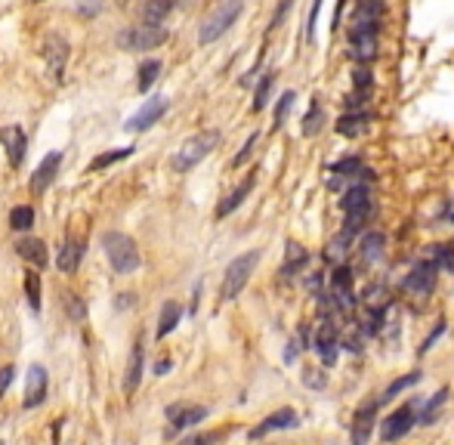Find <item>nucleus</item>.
Listing matches in <instances>:
<instances>
[{"label": "nucleus", "mask_w": 454, "mask_h": 445, "mask_svg": "<svg viewBox=\"0 0 454 445\" xmlns=\"http://www.w3.org/2000/svg\"><path fill=\"white\" fill-rule=\"evenodd\" d=\"M290 10H294V0H278L276 13H272V22H269V31L281 28V25H285V19H288V13H290Z\"/></svg>", "instance_id": "nucleus-43"}, {"label": "nucleus", "mask_w": 454, "mask_h": 445, "mask_svg": "<svg viewBox=\"0 0 454 445\" xmlns=\"http://www.w3.org/2000/svg\"><path fill=\"white\" fill-rule=\"evenodd\" d=\"M10 226L16 229V232H28V229L34 226V208H28V204H19V208H13Z\"/></svg>", "instance_id": "nucleus-37"}, {"label": "nucleus", "mask_w": 454, "mask_h": 445, "mask_svg": "<svg viewBox=\"0 0 454 445\" xmlns=\"http://www.w3.org/2000/svg\"><path fill=\"white\" fill-rule=\"evenodd\" d=\"M256 263H260V251H247L242 257H235L232 263L226 266V276H222V285H220V300H235L238 294L247 288V281H251Z\"/></svg>", "instance_id": "nucleus-4"}, {"label": "nucleus", "mask_w": 454, "mask_h": 445, "mask_svg": "<svg viewBox=\"0 0 454 445\" xmlns=\"http://www.w3.org/2000/svg\"><path fill=\"white\" fill-rule=\"evenodd\" d=\"M25 297H28L31 312L40 310V276L38 272H25Z\"/></svg>", "instance_id": "nucleus-38"}, {"label": "nucleus", "mask_w": 454, "mask_h": 445, "mask_svg": "<svg viewBox=\"0 0 454 445\" xmlns=\"http://www.w3.org/2000/svg\"><path fill=\"white\" fill-rule=\"evenodd\" d=\"M170 365H174V362H170V359H158V365H155V374H167V371H170Z\"/></svg>", "instance_id": "nucleus-54"}, {"label": "nucleus", "mask_w": 454, "mask_h": 445, "mask_svg": "<svg viewBox=\"0 0 454 445\" xmlns=\"http://www.w3.org/2000/svg\"><path fill=\"white\" fill-rule=\"evenodd\" d=\"M383 251H387V235H383V232H365L362 242H358V247H356L358 266H362V269L377 266V260L383 257Z\"/></svg>", "instance_id": "nucleus-17"}, {"label": "nucleus", "mask_w": 454, "mask_h": 445, "mask_svg": "<svg viewBox=\"0 0 454 445\" xmlns=\"http://www.w3.org/2000/svg\"><path fill=\"white\" fill-rule=\"evenodd\" d=\"M383 22V4L380 0H358L353 10V28H371L377 31Z\"/></svg>", "instance_id": "nucleus-20"}, {"label": "nucleus", "mask_w": 454, "mask_h": 445, "mask_svg": "<svg viewBox=\"0 0 454 445\" xmlns=\"http://www.w3.org/2000/svg\"><path fill=\"white\" fill-rule=\"evenodd\" d=\"M387 399H371L365 402V405L356 408L353 415V445H368V439H371V430H374V421H377V412H380V405Z\"/></svg>", "instance_id": "nucleus-11"}, {"label": "nucleus", "mask_w": 454, "mask_h": 445, "mask_svg": "<svg viewBox=\"0 0 454 445\" xmlns=\"http://www.w3.org/2000/svg\"><path fill=\"white\" fill-rule=\"evenodd\" d=\"M204 417H208V408H204V405H192V402H174V405H167L170 433H176V430H188V427L201 424Z\"/></svg>", "instance_id": "nucleus-14"}, {"label": "nucleus", "mask_w": 454, "mask_h": 445, "mask_svg": "<svg viewBox=\"0 0 454 445\" xmlns=\"http://www.w3.org/2000/svg\"><path fill=\"white\" fill-rule=\"evenodd\" d=\"M312 349L319 353L322 359V365H334L337 362V356H340V331H337V322H331V319H324L322 322V328L315 331V340H312Z\"/></svg>", "instance_id": "nucleus-9"}, {"label": "nucleus", "mask_w": 454, "mask_h": 445, "mask_svg": "<svg viewBox=\"0 0 454 445\" xmlns=\"http://www.w3.org/2000/svg\"><path fill=\"white\" fill-rule=\"evenodd\" d=\"M244 13V0H222V4H217V10L208 13V19L201 22L198 28V44L208 47V44H217V40L226 34L232 25L242 19Z\"/></svg>", "instance_id": "nucleus-2"}, {"label": "nucleus", "mask_w": 454, "mask_h": 445, "mask_svg": "<svg viewBox=\"0 0 454 445\" xmlns=\"http://www.w3.org/2000/svg\"><path fill=\"white\" fill-rule=\"evenodd\" d=\"M78 13L84 16V19H90V16L102 13V0H81V4H78Z\"/></svg>", "instance_id": "nucleus-49"}, {"label": "nucleus", "mask_w": 454, "mask_h": 445, "mask_svg": "<svg viewBox=\"0 0 454 445\" xmlns=\"http://www.w3.org/2000/svg\"><path fill=\"white\" fill-rule=\"evenodd\" d=\"M417 424V417H414V402H408V405H402L396 408L387 421L380 424V436H383V442H399L402 436H408L411 433V427Z\"/></svg>", "instance_id": "nucleus-10"}, {"label": "nucleus", "mask_w": 454, "mask_h": 445, "mask_svg": "<svg viewBox=\"0 0 454 445\" xmlns=\"http://www.w3.org/2000/svg\"><path fill=\"white\" fill-rule=\"evenodd\" d=\"M102 251H106L111 269H115L118 276H130V272L140 269V247H136L130 235L118 232V229L102 232Z\"/></svg>", "instance_id": "nucleus-1"}, {"label": "nucleus", "mask_w": 454, "mask_h": 445, "mask_svg": "<svg viewBox=\"0 0 454 445\" xmlns=\"http://www.w3.org/2000/svg\"><path fill=\"white\" fill-rule=\"evenodd\" d=\"M59 167H62V152H50V155H44V161H40L38 170L31 174V183H28L31 195H44L50 186H53Z\"/></svg>", "instance_id": "nucleus-16"}, {"label": "nucleus", "mask_w": 454, "mask_h": 445, "mask_svg": "<svg viewBox=\"0 0 454 445\" xmlns=\"http://www.w3.org/2000/svg\"><path fill=\"white\" fill-rule=\"evenodd\" d=\"M349 56L356 65H371L380 56V38L371 28H353L349 31Z\"/></svg>", "instance_id": "nucleus-8"}, {"label": "nucleus", "mask_w": 454, "mask_h": 445, "mask_svg": "<svg viewBox=\"0 0 454 445\" xmlns=\"http://www.w3.org/2000/svg\"><path fill=\"white\" fill-rule=\"evenodd\" d=\"M421 381V371H411V374H402V378H396L387 387V393H383V399H396L399 393H405L408 387H414V383Z\"/></svg>", "instance_id": "nucleus-39"}, {"label": "nucleus", "mask_w": 454, "mask_h": 445, "mask_svg": "<svg viewBox=\"0 0 454 445\" xmlns=\"http://www.w3.org/2000/svg\"><path fill=\"white\" fill-rule=\"evenodd\" d=\"M290 427H297V412L294 408H278V412H272L263 424H256L251 433V439H263V436L276 433V430H290Z\"/></svg>", "instance_id": "nucleus-18"}, {"label": "nucleus", "mask_w": 454, "mask_h": 445, "mask_svg": "<svg viewBox=\"0 0 454 445\" xmlns=\"http://www.w3.org/2000/svg\"><path fill=\"white\" fill-rule=\"evenodd\" d=\"M344 106H346V111H365V106H368V93H362V90L349 93V96L344 99Z\"/></svg>", "instance_id": "nucleus-46"}, {"label": "nucleus", "mask_w": 454, "mask_h": 445, "mask_svg": "<svg viewBox=\"0 0 454 445\" xmlns=\"http://www.w3.org/2000/svg\"><path fill=\"white\" fill-rule=\"evenodd\" d=\"M118 47L124 53H142V50H155L167 40V28L161 25H133V28L118 31Z\"/></svg>", "instance_id": "nucleus-5"}, {"label": "nucleus", "mask_w": 454, "mask_h": 445, "mask_svg": "<svg viewBox=\"0 0 454 445\" xmlns=\"http://www.w3.org/2000/svg\"><path fill=\"white\" fill-rule=\"evenodd\" d=\"M217 145H220V130H201V133H195L192 140H186L179 145V152L174 155L170 164H174L176 174H188V170L198 167Z\"/></svg>", "instance_id": "nucleus-3"}, {"label": "nucleus", "mask_w": 454, "mask_h": 445, "mask_svg": "<svg viewBox=\"0 0 454 445\" xmlns=\"http://www.w3.org/2000/svg\"><path fill=\"white\" fill-rule=\"evenodd\" d=\"M319 10H322V0H312L310 19H306V40H310V44H315V22H319Z\"/></svg>", "instance_id": "nucleus-45"}, {"label": "nucleus", "mask_w": 454, "mask_h": 445, "mask_svg": "<svg viewBox=\"0 0 454 445\" xmlns=\"http://www.w3.org/2000/svg\"><path fill=\"white\" fill-rule=\"evenodd\" d=\"M179 319H183V306H179L176 300H167L164 306H161V319H158V340H164L170 331H176Z\"/></svg>", "instance_id": "nucleus-28"}, {"label": "nucleus", "mask_w": 454, "mask_h": 445, "mask_svg": "<svg viewBox=\"0 0 454 445\" xmlns=\"http://www.w3.org/2000/svg\"><path fill=\"white\" fill-rule=\"evenodd\" d=\"M16 378V368L13 365H6V368H0V396H4L6 390H10V383Z\"/></svg>", "instance_id": "nucleus-51"}, {"label": "nucleus", "mask_w": 454, "mask_h": 445, "mask_svg": "<svg viewBox=\"0 0 454 445\" xmlns=\"http://www.w3.org/2000/svg\"><path fill=\"white\" fill-rule=\"evenodd\" d=\"M306 263H310V251H306L303 244H297V242H288V247H285V263H281V278L300 276V272L306 269Z\"/></svg>", "instance_id": "nucleus-24"}, {"label": "nucleus", "mask_w": 454, "mask_h": 445, "mask_svg": "<svg viewBox=\"0 0 454 445\" xmlns=\"http://www.w3.org/2000/svg\"><path fill=\"white\" fill-rule=\"evenodd\" d=\"M442 220H448V222H454V201H448L442 208Z\"/></svg>", "instance_id": "nucleus-55"}, {"label": "nucleus", "mask_w": 454, "mask_h": 445, "mask_svg": "<svg viewBox=\"0 0 454 445\" xmlns=\"http://www.w3.org/2000/svg\"><path fill=\"white\" fill-rule=\"evenodd\" d=\"M349 244H353V235H346L344 229H340V232L334 235L328 244H324V260H328V263H334V266H346Z\"/></svg>", "instance_id": "nucleus-27"}, {"label": "nucleus", "mask_w": 454, "mask_h": 445, "mask_svg": "<svg viewBox=\"0 0 454 445\" xmlns=\"http://www.w3.org/2000/svg\"><path fill=\"white\" fill-rule=\"evenodd\" d=\"M445 399H448V390L436 393V396L424 405V415H421V421H417V424H436V415H439V408L445 405Z\"/></svg>", "instance_id": "nucleus-40"}, {"label": "nucleus", "mask_w": 454, "mask_h": 445, "mask_svg": "<svg viewBox=\"0 0 454 445\" xmlns=\"http://www.w3.org/2000/svg\"><path fill=\"white\" fill-rule=\"evenodd\" d=\"M47 387H50V374H47V368L34 362V365L28 368V374H25V399H22V405H25V408H38V405H44V399H47Z\"/></svg>", "instance_id": "nucleus-12"}, {"label": "nucleus", "mask_w": 454, "mask_h": 445, "mask_svg": "<svg viewBox=\"0 0 454 445\" xmlns=\"http://www.w3.org/2000/svg\"><path fill=\"white\" fill-rule=\"evenodd\" d=\"M133 155V145H127V149H111V152H102V155H96L90 161V174H99V170H106L111 164H118V161H124V158H130Z\"/></svg>", "instance_id": "nucleus-32"}, {"label": "nucleus", "mask_w": 454, "mask_h": 445, "mask_svg": "<svg viewBox=\"0 0 454 445\" xmlns=\"http://www.w3.org/2000/svg\"><path fill=\"white\" fill-rule=\"evenodd\" d=\"M142 359H145V344H142V337H136L130 347V359H127V374H124L127 396L136 393V387H140V381H142Z\"/></svg>", "instance_id": "nucleus-21"}, {"label": "nucleus", "mask_w": 454, "mask_h": 445, "mask_svg": "<svg viewBox=\"0 0 454 445\" xmlns=\"http://www.w3.org/2000/svg\"><path fill=\"white\" fill-rule=\"evenodd\" d=\"M436 278H439V266L436 263H430L424 257L421 263H417L414 269L405 276V281H402V291H405L408 297H417V300H426V297L436 291Z\"/></svg>", "instance_id": "nucleus-6"}, {"label": "nucleus", "mask_w": 454, "mask_h": 445, "mask_svg": "<svg viewBox=\"0 0 454 445\" xmlns=\"http://www.w3.org/2000/svg\"><path fill=\"white\" fill-rule=\"evenodd\" d=\"M0 142H4L6 149V161H10V167H22L25 161V149H28V136L19 124H6L0 127Z\"/></svg>", "instance_id": "nucleus-15"}, {"label": "nucleus", "mask_w": 454, "mask_h": 445, "mask_svg": "<svg viewBox=\"0 0 454 445\" xmlns=\"http://www.w3.org/2000/svg\"><path fill=\"white\" fill-rule=\"evenodd\" d=\"M256 140H260V133H251V136H247V142H244V149H242V152H238V155L232 158V167H242V164H244V161H247V158H251V152H254V145H256Z\"/></svg>", "instance_id": "nucleus-47"}, {"label": "nucleus", "mask_w": 454, "mask_h": 445, "mask_svg": "<svg viewBox=\"0 0 454 445\" xmlns=\"http://www.w3.org/2000/svg\"><path fill=\"white\" fill-rule=\"evenodd\" d=\"M161 74V62L158 59H145V62L140 65V78H136V87H140V93H149L152 84L158 81Z\"/></svg>", "instance_id": "nucleus-33"}, {"label": "nucleus", "mask_w": 454, "mask_h": 445, "mask_svg": "<svg viewBox=\"0 0 454 445\" xmlns=\"http://www.w3.org/2000/svg\"><path fill=\"white\" fill-rule=\"evenodd\" d=\"M68 40L59 38V34H47L44 44H40V56H44V65H47V74L53 78V84H62L65 81V65H68Z\"/></svg>", "instance_id": "nucleus-7"}, {"label": "nucleus", "mask_w": 454, "mask_h": 445, "mask_svg": "<svg viewBox=\"0 0 454 445\" xmlns=\"http://www.w3.org/2000/svg\"><path fill=\"white\" fill-rule=\"evenodd\" d=\"M65 312L72 315L74 322H84V315H87V310H84L81 297L78 294H65Z\"/></svg>", "instance_id": "nucleus-44"}, {"label": "nucleus", "mask_w": 454, "mask_h": 445, "mask_svg": "<svg viewBox=\"0 0 454 445\" xmlns=\"http://www.w3.org/2000/svg\"><path fill=\"white\" fill-rule=\"evenodd\" d=\"M442 331H445V322L439 319V322H436V328H433V334H430V337H426V340H424V344H421V349H417V353H421V356H424V353H426V349H433V344H436V340H439V337H442Z\"/></svg>", "instance_id": "nucleus-50"}, {"label": "nucleus", "mask_w": 454, "mask_h": 445, "mask_svg": "<svg viewBox=\"0 0 454 445\" xmlns=\"http://www.w3.org/2000/svg\"><path fill=\"white\" fill-rule=\"evenodd\" d=\"M306 288H310V294H315V297L324 294V291H322V272H312V276L306 278Z\"/></svg>", "instance_id": "nucleus-52"}, {"label": "nucleus", "mask_w": 454, "mask_h": 445, "mask_svg": "<svg viewBox=\"0 0 454 445\" xmlns=\"http://www.w3.org/2000/svg\"><path fill=\"white\" fill-rule=\"evenodd\" d=\"M16 254H19L25 263L40 266V269L50 263V251H47V244L40 242V238H19V242H16Z\"/></svg>", "instance_id": "nucleus-23"}, {"label": "nucleus", "mask_w": 454, "mask_h": 445, "mask_svg": "<svg viewBox=\"0 0 454 445\" xmlns=\"http://www.w3.org/2000/svg\"><path fill=\"white\" fill-rule=\"evenodd\" d=\"M272 84H276V72H266L260 78V84H256V90H254V111H263L266 108V102H269V93H272Z\"/></svg>", "instance_id": "nucleus-36"}, {"label": "nucleus", "mask_w": 454, "mask_h": 445, "mask_svg": "<svg viewBox=\"0 0 454 445\" xmlns=\"http://www.w3.org/2000/svg\"><path fill=\"white\" fill-rule=\"evenodd\" d=\"M353 87L362 90V93H371V87H374L371 68H368V65H358V68H356V72H353Z\"/></svg>", "instance_id": "nucleus-41"}, {"label": "nucleus", "mask_w": 454, "mask_h": 445, "mask_svg": "<svg viewBox=\"0 0 454 445\" xmlns=\"http://www.w3.org/2000/svg\"><path fill=\"white\" fill-rule=\"evenodd\" d=\"M0 445H4V442H0Z\"/></svg>", "instance_id": "nucleus-56"}, {"label": "nucleus", "mask_w": 454, "mask_h": 445, "mask_svg": "<svg viewBox=\"0 0 454 445\" xmlns=\"http://www.w3.org/2000/svg\"><path fill=\"white\" fill-rule=\"evenodd\" d=\"M368 121H371V111H346L337 121V133L346 136V140H356L368 130Z\"/></svg>", "instance_id": "nucleus-26"}, {"label": "nucleus", "mask_w": 454, "mask_h": 445, "mask_svg": "<svg viewBox=\"0 0 454 445\" xmlns=\"http://www.w3.org/2000/svg\"><path fill=\"white\" fill-rule=\"evenodd\" d=\"M424 257L430 263H436L439 272H451V276H454V244H430Z\"/></svg>", "instance_id": "nucleus-30"}, {"label": "nucleus", "mask_w": 454, "mask_h": 445, "mask_svg": "<svg viewBox=\"0 0 454 445\" xmlns=\"http://www.w3.org/2000/svg\"><path fill=\"white\" fill-rule=\"evenodd\" d=\"M254 186H256V176H254V174H247V176L242 179V183H238L235 189L229 192L226 198H222V201L217 204V220H226L229 213H235L238 208H242V204H244V198L254 192Z\"/></svg>", "instance_id": "nucleus-19"}, {"label": "nucleus", "mask_w": 454, "mask_h": 445, "mask_svg": "<svg viewBox=\"0 0 454 445\" xmlns=\"http://www.w3.org/2000/svg\"><path fill=\"white\" fill-rule=\"evenodd\" d=\"M294 99H297V93L294 90H285L278 96V102H276V111H272V127H285V121H288V115H290V108H294Z\"/></svg>", "instance_id": "nucleus-35"}, {"label": "nucleus", "mask_w": 454, "mask_h": 445, "mask_svg": "<svg viewBox=\"0 0 454 445\" xmlns=\"http://www.w3.org/2000/svg\"><path fill=\"white\" fill-rule=\"evenodd\" d=\"M368 217H371V208H362V210H346V220H344V232L346 235H362L365 226H368Z\"/></svg>", "instance_id": "nucleus-34"}, {"label": "nucleus", "mask_w": 454, "mask_h": 445, "mask_svg": "<svg viewBox=\"0 0 454 445\" xmlns=\"http://www.w3.org/2000/svg\"><path fill=\"white\" fill-rule=\"evenodd\" d=\"M167 106H170V102H167V96L145 99V102H142V108L136 111V115H133V118H130V121H127L124 127H127V130H130V133H142V130H149L152 124H158L161 118H164Z\"/></svg>", "instance_id": "nucleus-13"}, {"label": "nucleus", "mask_w": 454, "mask_h": 445, "mask_svg": "<svg viewBox=\"0 0 454 445\" xmlns=\"http://www.w3.org/2000/svg\"><path fill=\"white\" fill-rule=\"evenodd\" d=\"M365 306H390L387 288L383 285H368L365 288Z\"/></svg>", "instance_id": "nucleus-42"}, {"label": "nucleus", "mask_w": 454, "mask_h": 445, "mask_svg": "<svg viewBox=\"0 0 454 445\" xmlns=\"http://www.w3.org/2000/svg\"><path fill=\"white\" fill-rule=\"evenodd\" d=\"M213 439H217L213 433H208V436H188V439H183L179 445H210Z\"/></svg>", "instance_id": "nucleus-53"}, {"label": "nucleus", "mask_w": 454, "mask_h": 445, "mask_svg": "<svg viewBox=\"0 0 454 445\" xmlns=\"http://www.w3.org/2000/svg\"><path fill=\"white\" fill-rule=\"evenodd\" d=\"M303 383H310V387H324L322 368H303Z\"/></svg>", "instance_id": "nucleus-48"}, {"label": "nucleus", "mask_w": 454, "mask_h": 445, "mask_svg": "<svg viewBox=\"0 0 454 445\" xmlns=\"http://www.w3.org/2000/svg\"><path fill=\"white\" fill-rule=\"evenodd\" d=\"M322 127H324V108H322L319 96H312L310 111L303 115V124H300V133H303V136H319Z\"/></svg>", "instance_id": "nucleus-29"}, {"label": "nucleus", "mask_w": 454, "mask_h": 445, "mask_svg": "<svg viewBox=\"0 0 454 445\" xmlns=\"http://www.w3.org/2000/svg\"><path fill=\"white\" fill-rule=\"evenodd\" d=\"M174 10V0H145L142 4V25H161L167 13Z\"/></svg>", "instance_id": "nucleus-31"}, {"label": "nucleus", "mask_w": 454, "mask_h": 445, "mask_svg": "<svg viewBox=\"0 0 454 445\" xmlns=\"http://www.w3.org/2000/svg\"><path fill=\"white\" fill-rule=\"evenodd\" d=\"M340 208H344V210L371 208V183H362V179L349 183V189L344 192V198H340Z\"/></svg>", "instance_id": "nucleus-25"}, {"label": "nucleus", "mask_w": 454, "mask_h": 445, "mask_svg": "<svg viewBox=\"0 0 454 445\" xmlns=\"http://www.w3.org/2000/svg\"><path fill=\"white\" fill-rule=\"evenodd\" d=\"M84 242L81 238H68V242L59 247V257H56V266L59 272H65V276H72V272H78L81 269V260H84Z\"/></svg>", "instance_id": "nucleus-22"}]
</instances>
